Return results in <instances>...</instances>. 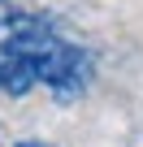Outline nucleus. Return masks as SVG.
Here are the masks:
<instances>
[{
    "instance_id": "obj_1",
    "label": "nucleus",
    "mask_w": 143,
    "mask_h": 147,
    "mask_svg": "<svg viewBox=\"0 0 143 147\" xmlns=\"http://www.w3.org/2000/svg\"><path fill=\"white\" fill-rule=\"evenodd\" d=\"M96 74L83 43L65 39L48 18L0 0V95H26L48 87L56 100H78Z\"/></svg>"
},
{
    "instance_id": "obj_2",
    "label": "nucleus",
    "mask_w": 143,
    "mask_h": 147,
    "mask_svg": "<svg viewBox=\"0 0 143 147\" xmlns=\"http://www.w3.org/2000/svg\"><path fill=\"white\" fill-rule=\"evenodd\" d=\"M18 147H48V143H39V138H26V143H18Z\"/></svg>"
}]
</instances>
